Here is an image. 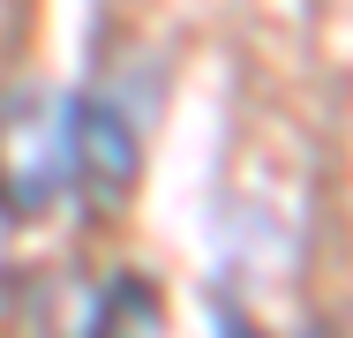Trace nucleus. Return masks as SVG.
I'll return each instance as SVG.
<instances>
[{
  "instance_id": "obj_1",
  "label": "nucleus",
  "mask_w": 353,
  "mask_h": 338,
  "mask_svg": "<svg viewBox=\"0 0 353 338\" xmlns=\"http://www.w3.org/2000/svg\"><path fill=\"white\" fill-rule=\"evenodd\" d=\"M75 188L68 173V106L61 98H15L0 113V203L8 210H53Z\"/></svg>"
},
{
  "instance_id": "obj_2",
  "label": "nucleus",
  "mask_w": 353,
  "mask_h": 338,
  "mask_svg": "<svg viewBox=\"0 0 353 338\" xmlns=\"http://www.w3.org/2000/svg\"><path fill=\"white\" fill-rule=\"evenodd\" d=\"M68 173L98 203H121L136 181V135L113 106H68Z\"/></svg>"
},
{
  "instance_id": "obj_3",
  "label": "nucleus",
  "mask_w": 353,
  "mask_h": 338,
  "mask_svg": "<svg viewBox=\"0 0 353 338\" xmlns=\"http://www.w3.org/2000/svg\"><path fill=\"white\" fill-rule=\"evenodd\" d=\"M98 316H113V324H121L113 338H150V331H158V308L143 301V286H136V278H121V286H113V301H105Z\"/></svg>"
},
{
  "instance_id": "obj_4",
  "label": "nucleus",
  "mask_w": 353,
  "mask_h": 338,
  "mask_svg": "<svg viewBox=\"0 0 353 338\" xmlns=\"http://www.w3.org/2000/svg\"><path fill=\"white\" fill-rule=\"evenodd\" d=\"M218 338H263V331H256L241 308H218Z\"/></svg>"
}]
</instances>
